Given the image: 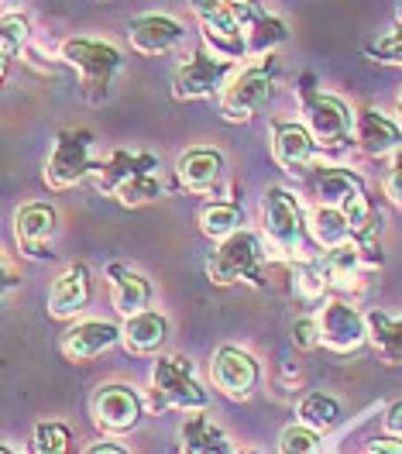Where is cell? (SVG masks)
<instances>
[{
  "label": "cell",
  "mask_w": 402,
  "mask_h": 454,
  "mask_svg": "<svg viewBox=\"0 0 402 454\" xmlns=\"http://www.w3.org/2000/svg\"><path fill=\"white\" fill-rule=\"evenodd\" d=\"M93 183L100 193H111L124 207H142L166 197L158 159L151 152H114L107 162H97Z\"/></svg>",
  "instance_id": "cell-1"
},
{
  "label": "cell",
  "mask_w": 402,
  "mask_h": 454,
  "mask_svg": "<svg viewBox=\"0 0 402 454\" xmlns=\"http://www.w3.org/2000/svg\"><path fill=\"white\" fill-rule=\"evenodd\" d=\"M279 59L265 56L248 69H237V76L220 93V114L230 124H244L261 111V104L272 100L275 83H279Z\"/></svg>",
  "instance_id": "cell-2"
},
{
  "label": "cell",
  "mask_w": 402,
  "mask_h": 454,
  "mask_svg": "<svg viewBox=\"0 0 402 454\" xmlns=\"http://www.w3.org/2000/svg\"><path fill=\"white\" fill-rule=\"evenodd\" d=\"M62 62L69 69H76V80L87 100L107 97V90L114 83L117 69H120V52L111 42H97V38H69L62 45Z\"/></svg>",
  "instance_id": "cell-3"
},
{
  "label": "cell",
  "mask_w": 402,
  "mask_h": 454,
  "mask_svg": "<svg viewBox=\"0 0 402 454\" xmlns=\"http://www.w3.org/2000/svg\"><path fill=\"white\" fill-rule=\"evenodd\" d=\"M261 269H265V252H261V241L251 231H234L230 238L220 241V248L206 258V276L217 286H261Z\"/></svg>",
  "instance_id": "cell-4"
},
{
  "label": "cell",
  "mask_w": 402,
  "mask_h": 454,
  "mask_svg": "<svg viewBox=\"0 0 402 454\" xmlns=\"http://www.w3.org/2000/svg\"><path fill=\"white\" fill-rule=\"evenodd\" d=\"M237 76V66L230 59H220L200 45L186 62H179L173 73V97L175 100H206V97H220L228 83Z\"/></svg>",
  "instance_id": "cell-5"
},
{
  "label": "cell",
  "mask_w": 402,
  "mask_h": 454,
  "mask_svg": "<svg viewBox=\"0 0 402 454\" xmlns=\"http://www.w3.org/2000/svg\"><path fill=\"white\" fill-rule=\"evenodd\" d=\"M151 410H166V406H179V410H203L206 406V389L193 379V365L186 358H158L151 369Z\"/></svg>",
  "instance_id": "cell-6"
},
{
  "label": "cell",
  "mask_w": 402,
  "mask_h": 454,
  "mask_svg": "<svg viewBox=\"0 0 402 454\" xmlns=\"http://www.w3.org/2000/svg\"><path fill=\"white\" fill-rule=\"evenodd\" d=\"M261 224H265L268 241H272L282 255H292V252H299L310 221L303 217V203L292 197L289 190L272 186V190L265 193V200H261Z\"/></svg>",
  "instance_id": "cell-7"
},
{
  "label": "cell",
  "mask_w": 402,
  "mask_h": 454,
  "mask_svg": "<svg viewBox=\"0 0 402 454\" xmlns=\"http://www.w3.org/2000/svg\"><path fill=\"white\" fill-rule=\"evenodd\" d=\"M193 14L200 18L203 45L220 59H241L248 56V42H244V28L230 7V0H189Z\"/></svg>",
  "instance_id": "cell-8"
},
{
  "label": "cell",
  "mask_w": 402,
  "mask_h": 454,
  "mask_svg": "<svg viewBox=\"0 0 402 454\" xmlns=\"http://www.w3.org/2000/svg\"><path fill=\"white\" fill-rule=\"evenodd\" d=\"M89 131H58L52 152L45 159V183L49 190H69L80 179L93 176L97 162L89 159Z\"/></svg>",
  "instance_id": "cell-9"
},
{
  "label": "cell",
  "mask_w": 402,
  "mask_h": 454,
  "mask_svg": "<svg viewBox=\"0 0 402 454\" xmlns=\"http://www.w3.org/2000/svg\"><path fill=\"white\" fill-rule=\"evenodd\" d=\"M303 124L310 128L313 142L320 148H337V145L351 142L354 135V117L347 111L341 97L330 93H306V107H303Z\"/></svg>",
  "instance_id": "cell-10"
},
{
  "label": "cell",
  "mask_w": 402,
  "mask_h": 454,
  "mask_svg": "<svg viewBox=\"0 0 402 454\" xmlns=\"http://www.w3.org/2000/svg\"><path fill=\"white\" fill-rule=\"evenodd\" d=\"M316 320H320V344L337 355H351L368 340V317H361L344 300H330L327 307H320Z\"/></svg>",
  "instance_id": "cell-11"
},
{
  "label": "cell",
  "mask_w": 402,
  "mask_h": 454,
  "mask_svg": "<svg viewBox=\"0 0 402 454\" xmlns=\"http://www.w3.org/2000/svg\"><path fill=\"white\" fill-rule=\"evenodd\" d=\"M182 38H186V31L169 14H142L128 25V45L138 56H169L182 45Z\"/></svg>",
  "instance_id": "cell-12"
},
{
  "label": "cell",
  "mask_w": 402,
  "mask_h": 454,
  "mask_svg": "<svg viewBox=\"0 0 402 454\" xmlns=\"http://www.w3.org/2000/svg\"><path fill=\"white\" fill-rule=\"evenodd\" d=\"M93 420L97 427L111 430V434H124V430H135L142 420V399L131 386H100L97 396H93Z\"/></svg>",
  "instance_id": "cell-13"
},
{
  "label": "cell",
  "mask_w": 402,
  "mask_h": 454,
  "mask_svg": "<svg viewBox=\"0 0 402 454\" xmlns=\"http://www.w3.org/2000/svg\"><path fill=\"white\" fill-rule=\"evenodd\" d=\"M213 382L217 389H224L234 399H248L259 386V362L241 351V348H230L224 344L217 355H213Z\"/></svg>",
  "instance_id": "cell-14"
},
{
  "label": "cell",
  "mask_w": 402,
  "mask_h": 454,
  "mask_svg": "<svg viewBox=\"0 0 402 454\" xmlns=\"http://www.w3.org/2000/svg\"><path fill=\"white\" fill-rule=\"evenodd\" d=\"M316 142L310 135L306 124H296V121H275L272 124V159L282 166L286 172H306L313 166Z\"/></svg>",
  "instance_id": "cell-15"
},
{
  "label": "cell",
  "mask_w": 402,
  "mask_h": 454,
  "mask_svg": "<svg viewBox=\"0 0 402 454\" xmlns=\"http://www.w3.org/2000/svg\"><path fill=\"white\" fill-rule=\"evenodd\" d=\"M117 340H120V331L114 324H107V320H80L62 334L58 348H62V355L69 362L83 365V362H93L97 355H104L107 348H114Z\"/></svg>",
  "instance_id": "cell-16"
},
{
  "label": "cell",
  "mask_w": 402,
  "mask_h": 454,
  "mask_svg": "<svg viewBox=\"0 0 402 454\" xmlns=\"http://www.w3.org/2000/svg\"><path fill=\"white\" fill-rule=\"evenodd\" d=\"M56 207L49 203H25L14 214V238L21 252L31 258H45V241L56 234Z\"/></svg>",
  "instance_id": "cell-17"
},
{
  "label": "cell",
  "mask_w": 402,
  "mask_h": 454,
  "mask_svg": "<svg viewBox=\"0 0 402 454\" xmlns=\"http://www.w3.org/2000/svg\"><path fill=\"white\" fill-rule=\"evenodd\" d=\"M89 293H93L89 289V269L83 262H76L49 289V313L58 317V320H69V317H76L80 310H87Z\"/></svg>",
  "instance_id": "cell-18"
},
{
  "label": "cell",
  "mask_w": 402,
  "mask_h": 454,
  "mask_svg": "<svg viewBox=\"0 0 402 454\" xmlns=\"http://www.w3.org/2000/svg\"><path fill=\"white\" fill-rule=\"evenodd\" d=\"M175 176L189 193H210L224 179V155L217 148H189L179 155Z\"/></svg>",
  "instance_id": "cell-19"
},
{
  "label": "cell",
  "mask_w": 402,
  "mask_h": 454,
  "mask_svg": "<svg viewBox=\"0 0 402 454\" xmlns=\"http://www.w3.org/2000/svg\"><path fill=\"white\" fill-rule=\"evenodd\" d=\"M399 138H402V128L396 121H389L382 111H372V107H365V111H358L354 117V145L365 152V155H392L396 148H399Z\"/></svg>",
  "instance_id": "cell-20"
},
{
  "label": "cell",
  "mask_w": 402,
  "mask_h": 454,
  "mask_svg": "<svg viewBox=\"0 0 402 454\" xmlns=\"http://www.w3.org/2000/svg\"><path fill=\"white\" fill-rule=\"evenodd\" d=\"M107 283H111V296H114L117 313L135 317V313L148 310L151 303V283L142 272L128 269V265H107Z\"/></svg>",
  "instance_id": "cell-21"
},
{
  "label": "cell",
  "mask_w": 402,
  "mask_h": 454,
  "mask_svg": "<svg viewBox=\"0 0 402 454\" xmlns=\"http://www.w3.org/2000/svg\"><path fill=\"white\" fill-rule=\"evenodd\" d=\"M169 338V320L158 310H142L135 317H124V327H120V340L128 351L135 355H148L155 348H162V340Z\"/></svg>",
  "instance_id": "cell-22"
},
{
  "label": "cell",
  "mask_w": 402,
  "mask_h": 454,
  "mask_svg": "<svg viewBox=\"0 0 402 454\" xmlns=\"http://www.w3.org/2000/svg\"><path fill=\"white\" fill-rule=\"evenodd\" d=\"M310 234L316 238V245H323V248H341L347 241H358L344 210L341 207H327V203H316L313 207V214H310Z\"/></svg>",
  "instance_id": "cell-23"
},
{
  "label": "cell",
  "mask_w": 402,
  "mask_h": 454,
  "mask_svg": "<svg viewBox=\"0 0 402 454\" xmlns=\"http://www.w3.org/2000/svg\"><path fill=\"white\" fill-rule=\"evenodd\" d=\"M179 441H182V454H230L228 434L217 424H210L206 417H189L179 427Z\"/></svg>",
  "instance_id": "cell-24"
},
{
  "label": "cell",
  "mask_w": 402,
  "mask_h": 454,
  "mask_svg": "<svg viewBox=\"0 0 402 454\" xmlns=\"http://www.w3.org/2000/svg\"><path fill=\"white\" fill-rule=\"evenodd\" d=\"M365 183L354 176L351 169H337V166H323L313 176V197L316 203H327V207H341L344 200H351L354 193H361Z\"/></svg>",
  "instance_id": "cell-25"
},
{
  "label": "cell",
  "mask_w": 402,
  "mask_h": 454,
  "mask_svg": "<svg viewBox=\"0 0 402 454\" xmlns=\"http://www.w3.org/2000/svg\"><path fill=\"white\" fill-rule=\"evenodd\" d=\"M289 38V28L286 21L279 18V14H272V11H265L259 14L251 25H244V42H248V56L255 59H265L272 56L279 45H286Z\"/></svg>",
  "instance_id": "cell-26"
},
{
  "label": "cell",
  "mask_w": 402,
  "mask_h": 454,
  "mask_svg": "<svg viewBox=\"0 0 402 454\" xmlns=\"http://www.w3.org/2000/svg\"><path fill=\"white\" fill-rule=\"evenodd\" d=\"M368 340L375 344L378 358L385 365H399L402 362V317H389L382 310L368 313Z\"/></svg>",
  "instance_id": "cell-27"
},
{
  "label": "cell",
  "mask_w": 402,
  "mask_h": 454,
  "mask_svg": "<svg viewBox=\"0 0 402 454\" xmlns=\"http://www.w3.org/2000/svg\"><path fill=\"white\" fill-rule=\"evenodd\" d=\"M299 424L313 427L316 434H327L341 424V403L327 393H310L299 403Z\"/></svg>",
  "instance_id": "cell-28"
},
{
  "label": "cell",
  "mask_w": 402,
  "mask_h": 454,
  "mask_svg": "<svg viewBox=\"0 0 402 454\" xmlns=\"http://www.w3.org/2000/svg\"><path fill=\"white\" fill-rule=\"evenodd\" d=\"M31 38V21L21 11H4L0 21V56H4V69L11 66V59L18 56Z\"/></svg>",
  "instance_id": "cell-29"
},
{
  "label": "cell",
  "mask_w": 402,
  "mask_h": 454,
  "mask_svg": "<svg viewBox=\"0 0 402 454\" xmlns=\"http://www.w3.org/2000/svg\"><path fill=\"white\" fill-rule=\"evenodd\" d=\"M200 227L206 238L224 241L234 231H241V210H237L234 203H210V207H203Z\"/></svg>",
  "instance_id": "cell-30"
},
{
  "label": "cell",
  "mask_w": 402,
  "mask_h": 454,
  "mask_svg": "<svg viewBox=\"0 0 402 454\" xmlns=\"http://www.w3.org/2000/svg\"><path fill=\"white\" fill-rule=\"evenodd\" d=\"M292 279H296V289H299L303 300H316L330 286V272H327L323 262H299L292 269Z\"/></svg>",
  "instance_id": "cell-31"
},
{
  "label": "cell",
  "mask_w": 402,
  "mask_h": 454,
  "mask_svg": "<svg viewBox=\"0 0 402 454\" xmlns=\"http://www.w3.org/2000/svg\"><path fill=\"white\" fill-rule=\"evenodd\" d=\"M279 454H320V437L313 427L292 424L279 437Z\"/></svg>",
  "instance_id": "cell-32"
},
{
  "label": "cell",
  "mask_w": 402,
  "mask_h": 454,
  "mask_svg": "<svg viewBox=\"0 0 402 454\" xmlns=\"http://www.w3.org/2000/svg\"><path fill=\"white\" fill-rule=\"evenodd\" d=\"M69 451V430L62 424H38L31 437V454H66Z\"/></svg>",
  "instance_id": "cell-33"
},
{
  "label": "cell",
  "mask_w": 402,
  "mask_h": 454,
  "mask_svg": "<svg viewBox=\"0 0 402 454\" xmlns=\"http://www.w3.org/2000/svg\"><path fill=\"white\" fill-rule=\"evenodd\" d=\"M365 56L382 66H402V28L385 35V38H375L365 45Z\"/></svg>",
  "instance_id": "cell-34"
},
{
  "label": "cell",
  "mask_w": 402,
  "mask_h": 454,
  "mask_svg": "<svg viewBox=\"0 0 402 454\" xmlns=\"http://www.w3.org/2000/svg\"><path fill=\"white\" fill-rule=\"evenodd\" d=\"M382 190H385V197L392 200L396 207H402V148H396L392 159H389V169H385V179H382Z\"/></svg>",
  "instance_id": "cell-35"
},
{
  "label": "cell",
  "mask_w": 402,
  "mask_h": 454,
  "mask_svg": "<svg viewBox=\"0 0 402 454\" xmlns=\"http://www.w3.org/2000/svg\"><path fill=\"white\" fill-rule=\"evenodd\" d=\"M292 344L303 348V351H310V348L320 344V320H316V313L299 317V320L292 324Z\"/></svg>",
  "instance_id": "cell-36"
},
{
  "label": "cell",
  "mask_w": 402,
  "mask_h": 454,
  "mask_svg": "<svg viewBox=\"0 0 402 454\" xmlns=\"http://www.w3.org/2000/svg\"><path fill=\"white\" fill-rule=\"evenodd\" d=\"M230 7H234V14H237L241 28H244V25H251V21L259 18V14H265L261 0H230Z\"/></svg>",
  "instance_id": "cell-37"
},
{
  "label": "cell",
  "mask_w": 402,
  "mask_h": 454,
  "mask_svg": "<svg viewBox=\"0 0 402 454\" xmlns=\"http://www.w3.org/2000/svg\"><path fill=\"white\" fill-rule=\"evenodd\" d=\"M365 454H402V441L399 437H382V441H372Z\"/></svg>",
  "instance_id": "cell-38"
},
{
  "label": "cell",
  "mask_w": 402,
  "mask_h": 454,
  "mask_svg": "<svg viewBox=\"0 0 402 454\" xmlns=\"http://www.w3.org/2000/svg\"><path fill=\"white\" fill-rule=\"evenodd\" d=\"M385 434L402 441V403H396V406L385 413Z\"/></svg>",
  "instance_id": "cell-39"
},
{
  "label": "cell",
  "mask_w": 402,
  "mask_h": 454,
  "mask_svg": "<svg viewBox=\"0 0 402 454\" xmlns=\"http://www.w3.org/2000/svg\"><path fill=\"white\" fill-rule=\"evenodd\" d=\"M87 454H124L120 448H114V444H93Z\"/></svg>",
  "instance_id": "cell-40"
},
{
  "label": "cell",
  "mask_w": 402,
  "mask_h": 454,
  "mask_svg": "<svg viewBox=\"0 0 402 454\" xmlns=\"http://www.w3.org/2000/svg\"><path fill=\"white\" fill-rule=\"evenodd\" d=\"M396 114H399V128H402V90L396 93Z\"/></svg>",
  "instance_id": "cell-41"
},
{
  "label": "cell",
  "mask_w": 402,
  "mask_h": 454,
  "mask_svg": "<svg viewBox=\"0 0 402 454\" xmlns=\"http://www.w3.org/2000/svg\"><path fill=\"white\" fill-rule=\"evenodd\" d=\"M396 21H399V25H402V0H399V4H396Z\"/></svg>",
  "instance_id": "cell-42"
},
{
  "label": "cell",
  "mask_w": 402,
  "mask_h": 454,
  "mask_svg": "<svg viewBox=\"0 0 402 454\" xmlns=\"http://www.w3.org/2000/svg\"><path fill=\"white\" fill-rule=\"evenodd\" d=\"M0 454H14V451H11V448H0Z\"/></svg>",
  "instance_id": "cell-43"
},
{
  "label": "cell",
  "mask_w": 402,
  "mask_h": 454,
  "mask_svg": "<svg viewBox=\"0 0 402 454\" xmlns=\"http://www.w3.org/2000/svg\"><path fill=\"white\" fill-rule=\"evenodd\" d=\"M4 7H7V11H11V0H4Z\"/></svg>",
  "instance_id": "cell-44"
}]
</instances>
